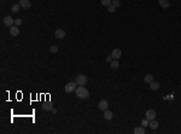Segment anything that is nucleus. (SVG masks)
Returning <instances> with one entry per match:
<instances>
[{"instance_id":"obj_19","label":"nucleus","mask_w":181,"mask_h":134,"mask_svg":"<svg viewBox=\"0 0 181 134\" xmlns=\"http://www.w3.org/2000/svg\"><path fill=\"white\" fill-rule=\"evenodd\" d=\"M42 109L46 110V111H52L53 106H52V104H51V103H46V104L42 106Z\"/></svg>"},{"instance_id":"obj_18","label":"nucleus","mask_w":181,"mask_h":134,"mask_svg":"<svg viewBox=\"0 0 181 134\" xmlns=\"http://www.w3.org/2000/svg\"><path fill=\"white\" fill-rule=\"evenodd\" d=\"M118 66H120V63H118V60H117V59L111 60V68H112V69H118Z\"/></svg>"},{"instance_id":"obj_6","label":"nucleus","mask_w":181,"mask_h":134,"mask_svg":"<svg viewBox=\"0 0 181 134\" xmlns=\"http://www.w3.org/2000/svg\"><path fill=\"white\" fill-rule=\"evenodd\" d=\"M98 108H99V110L100 111H105V110H107V108H109V103H107V100L105 99H101L100 102H99V104H98Z\"/></svg>"},{"instance_id":"obj_26","label":"nucleus","mask_w":181,"mask_h":134,"mask_svg":"<svg viewBox=\"0 0 181 134\" xmlns=\"http://www.w3.org/2000/svg\"><path fill=\"white\" fill-rule=\"evenodd\" d=\"M22 23H23V21L21 20V18H17V20H15V25H17V27H20Z\"/></svg>"},{"instance_id":"obj_23","label":"nucleus","mask_w":181,"mask_h":134,"mask_svg":"<svg viewBox=\"0 0 181 134\" xmlns=\"http://www.w3.org/2000/svg\"><path fill=\"white\" fill-rule=\"evenodd\" d=\"M111 5H114L115 7H118V6H121V1L120 0H112V4Z\"/></svg>"},{"instance_id":"obj_20","label":"nucleus","mask_w":181,"mask_h":134,"mask_svg":"<svg viewBox=\"0 0 181 134\" xmlns=\"http://www.w3.org/2000/svg\"><path fill=\"white\" fill-rule=\"evenodd\" d=\"M100 3H101V5L103 6H110L111 4H112V0H100Z\"/></svg>"},{"instance_id":"obj_22","label":"nucleus","mask_w":181,"mask_h":134,"mask_svg":"<svg viewBox=\"0 0 181 134\" xmlns=\"http://www.w3.org/2000/svg\"><path fill=\"white\" fill-rule=\"evenodd\" d=\"M149 123H150V121H149L147 119H145V120H142V121H141V126H142V127H147Z\"/></svg>"},{"instance_id":"obj_4","label":"nucleus","mask_w":181,"mask_h":134,"mask_svg":"<svg viewBox=\"0 0 181 134\" xmlns=\"http://www.w3.org/2000/svg\"><path fill=\"white\" fill-rule=\"evenodd\" d=\"M3 22H4V24H5L6 27H9V28H11L12 25L15 24V20H13L11 16H5L4 20H3Z\"/></svg>"},{"instance_id":"obj_7","label":"nucleus","mask_w":181,"mask_h":134,"mask_svg":"<svg viewBox=\"0 0 181 134\" xmlns=\"http://www.w3.org/2000/svg\"><path fill=\"white\" fill-rule=\"evenodd\" d=\"M121 56H122V51L120 48H114L112 52H111V57L114 58V59H120Z\"/></svg>"},{"instance_id":"obj_15","label":"nucleus","mask_w":181,"mask_h":134,"mask_svg":"<svg viewBox=\"0 0 181 134\" xmlns=\"http://www.w3.org/2000/svg\"><path fill=\"white\" fill-rule=\"evenodd\" d=\"M144 81L147 82V83H151V82L153 81V76H152L151 74H146L145 76H144Z\"/></svg>"},{"instance_id":"obj_9","label":"nucleus","mask_w":181,"mask_h":134,"mask_svg":"<svg viewBox=\"0 0 181 134\" xmlns=\"http://www.w3.org/2000/svg\"><path fill=\"white\" fill-rule=\"evenodd\" d=\"M10 34H11V36H18V35H20V29H18L17 25H12V27H11Z\"/></svg>"},{"instance_id":"obj_8","label":"nucleus","mask_w":181,"mask_h":134,"mask_svg":"<svg viewBox=\"0 0 181 134\" xmlns=\"http://www.w3.org/2000/svg\"><path fill=\"white\" fill-rule=\"evenodd\" d=\"M55 36L57 38V39H64V38H65V30H63V29H56Z\"/></svg>"},{"instance_id":"obj_17","label":"nucleus","mask_w":181,"mask_h":134,"mask_svg":"<svg viewBox=\"0 0 181 134\" xmlns=\"http://www.w3.org/2000/svg\"><path fill=\"white\" fill-rule=\"evenodd\" d=\"M21 7H22V6H21L20 4H15V5H12V7H11V11H12L13 13H17V12L21 10Z\"/></svg>"},{"instance_id":"obj_28","label":"nucleus","mask_w":181,"mask_h":134,"mask_svg":"<svg viewBox=\"0 0 181 134\" xmlns=\"http://www.w3.org/2000/svg\"><path fill=\"white\" fill-rule=\"evenodd\" d=\"M52 112H53V114H57V109H52Z\"/></svg>"},{"instance_id":"obj_24","label":"nucleus","mask_w":181,"mask_h":134,"mask_svg":"<svg viewBox=\"0 0 181 134\" xmlns=\"http://www.w3.org/2000/svg\"><path fill=\"white\" fill-rule=\"evenodd\" d=\"M163 99L164 100H173L174 99V94H168L166 97H163Z\"/></svg>"},{"instance_id":"obj_10","label":"nucleus","mask_w":181,"mask_h":134,"mask_svg":"<svg viewBox=\"0 0 181 134\" xmlns=\"http://www.w3.org/2000/svg\"><path fill=\"white\" fill-rule=\"evenodd\" d=\"M20 5L23 7V9H30L31 7V3H30L29 0H20Z\"/></svg>"},{"instance_id":"obj_5","label":"nucleus","mask_w":181,"mask_h":134,"mask_svg":"<svg viewBox=\"0 0 181 134\" xmlns=\"http://www.w3.org/2000/svg\"><path fill=\"white\" fill-rule=\"evenodd\" d=\"M145 119H147L149 121L155 120L156 119V111H155V110H152V109L147 110V111H146V114H145Z\"/></svg>"},{"instance_id":"obj_2","label":"nucleus","mask_w":181,"mask_h":134,"mask_svg":"<svg viewBox=\"0 0 181 134\" xmlns=\"http://www.w3.org/2000/svg\"><path fill=\"white\" fill-rule=\"evenodd\" d=\"M87 81H88V79H87V76H86V75H83V74L76 75L75 82L77 83V86H86Z\"/></svg>"},{"instance_id":"obj_3","label":"nucleus","mask_w":181,"mask_h":134,"mask_svg":"<svg viewBox=\"0 0 181 134\" xmlns=\"http://www.w3.org/2000/svg\"><path fill=\"white\" fill-rule=\"evenodd\" d=\"M76 86H77V83H76V82H68V83L65 85L64 89H65L66 93H73V92H75L76 88H77Z\"/></svg>"},{"instance_id":"obj_16","label":"nucleus","mask_w":181,"mask_h":134,"mask_svg":"<svg viewBox=\"0 0 181 134\" xmlns=\"http://www.w3.org/2000/svg\"><path fill=\"white\" fill-rule=\"evenodd\" d=\"M145 133V127H136L135 129H134V134H144Z\"/></svg>"},{"instance_id":"obj_1","label":"nucleus","mask_w":181,"mask_h":134,"mask_svg":"<svg viewBox=\"0 0 181 134\" xmlns=\"http://www.w3.org/2000/svg\"><path fill=\"white\" fill-rule=\"evenodd\" d=\"M75 93H76V97L80 98V99H87L89 97V92H88V89L86 88L85 86H79L76 88Z\"/></svg>"},{"instance_id":"obj_25","label":"nucleus","mask_w":181,"mask_h":134,"mask_svg":"<svg viewBox=\"0 0 181 134\" xmlns=\"http://www.w3.org/2000/svg\"><path fill=\"white\" fill-rule=\"evenodd\" d=\"M115 10H116V7L114 5H110V6H107V11L110 12V13H112V12H115Z\"/></svg>"},{"instance_id":"obj_21","label":"nucleus","mask_w":181,"mask_h":134,"mask_svg":"<svg viewBox=\"0 0 181 134\" xmlns=\"http://www.w3.org/2000/svg\"><path fill=\"white\" fill-rule=\"evenodd\" d=\"M50 51L52 52V53H57V52H58V47H57L56 45H52V46L50 47Z\"/></svg>"},{"instance_id":"obj_13","label":"nucleus","mask_w":181,"mask_h":134,"mask_svg":"<svg viewBox=\"0 0 181 134\" xmlns=\"http://www.w3.org/2000/svg\"><path fill=\"white\" fill-rule=\"evenodd\" d=\"M112 117H114L112 111H110V110H105V111H104V119H105L106 121H110V120H112Z\"/></svg>"},{"instance_id":"obj_27","label":"nucleus","mask_w":181,"mask_h":134,"mask_svg":"<svg viewBox=\"0 0 181 134\" xmlns=\"http://www.w3.org/2000/svg\"><path fill=\"white\" fill-rule=\"evenodd\" d=\"M111 60H112V57H111V56L110 57H106V62H110L111 63Z\"/></svg>"},{"instance_id":"obj_11","label":"nucleus","mask_w":181,"mask_h":134,"mask_svg":"<svg viewBox=\"0 0 181 134\" xmlns=\"http://www.w3.org/2000/svg\"><path fill=\"white\" fill-rule=\"evenodd\" d=\"M158 4H159V6H161L162 9H168L170 6L169 0H158Z\"/></svg>"},{"instance_id":"obj_12","label":"nucleus","mask_w":181,"mask_h":134,"mask_svg":"<svg viewBox=\"0 0 181 134\" xmlns=\"http://www.w3.org/2000/svg\"><path fill=\"white\" fill-rule=\"evenodd\" d=\"M159 87H161V83H159L158 81H152L150 83V88L152 89V91H158Z\"/></svg>"},{"instance_id":"obj_14","label":"nucleus","mask_w":181,"mask_h":134,"mask_svg":"<svg viewBox=\"0 0 181 134\" xmlns=\"http://www.w3.org/2000/svg\"><path fill=\"white\" fill-rule=\"evenodd\" d=\"M158 122H157L156 120H152V121H150V123H149V127H150L151 129H157L158 128Z\"/></svg>"}]
</instances>
